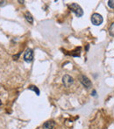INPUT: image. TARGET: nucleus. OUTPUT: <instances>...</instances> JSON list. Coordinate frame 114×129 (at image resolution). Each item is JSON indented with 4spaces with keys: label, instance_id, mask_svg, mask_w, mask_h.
Instances as JSON below:
<instances>
[{
    "label": "nucleus",
    "instance_id": "f257e3e1",
    "mask_svg": "<svg viewBox=\"0 0 114 129\" xmlns=\"http://www.w3.org/2000/svg\"><path fill=\"white\" fill-rule=\"evenodd\" d=\"M69 8L70 9L71 12H73L76 15V17L81 18L83 15V10L79 5H77L76 3H72L70 5H69Z\"/></svg>",
    "mask_w": 114,
    "mask_h": 129
},
{
    "label": "nucleus",
    "instance_id": "f03ea898",
    "mask_svg": "<svg viewBox=\"0 0 114 129\" xmlns=\"http://www.w3.org/2000/svg\"><path fill=\"white\" fill-rule=\"evenodd\" d=\"M91 23L94 25V26H100L101 24L104 21V19H103L102 15L99 13H93L91 16Z\"/></svg>",
    "mask_w": 114,
    "mask_h": 129
},
{
    "label": "nucleus",
    "instance_id": "7ed1b4c3",
    "mask_svg": "<svg viewBox=\"0 0 114 129\" xmlns=\"http://www.w3.org/2000/svg\"><path fill=\"white\" fill-rule=\"evenodd\" d=\"M79 81L86 89H90L92 87V83L90 82V80L86 76H84V75H81L79 76Z\"/></svg>",
    "mask_w": 114,
    "mask_h": 129
},
{
    "label": "nucleus",
    "instance_id": "20e7f679",
    "mask_svg": "<svg viewBox=\"0 0 114 129\" xmlns=\"http://www.w3.org/2000/svg\"><path fill=\"white\" fill-rule=\"evenodd\" d=\"M33 57H34L33 50L32 48H27L24 54V60L26 62H32L33 61Z\"/></svg>",
    "mask_w": 114,
    "mask_h": 129
},
{
    "label": "nucleus",
    "instance_id": "39448f33",
    "mask_svg": "<svg viewBox=\"0 0 114 129\" xmlns=\"http://www.w3.org/2000/svg\"><path fill=\"white\" fill-rule=\"evenodd\" d=\"M74 83V79H73L72 76H69V75H65L62 77V83L64 84L65 87H69L71 84H73Z\"/></svg>",
    "mask_w": 114,
    "mask_h": 129
},
{
    "label": "nucleus",
    "instance_id": "423d86ee",
    "mask_svg": "<svg viewBox=\"0 0 114 129\" xmlns=\"http://www.w3.org/2000/svg\"><path fill=\"white\" fill-rule=\"evenodd\" d=\"M54 126H55V122L54 120H48L43 124L42 129H54Z\"/></svg>",
    "mask_w": 114,
    "mask_h": 129
},
{
    "label": "nucleus",
    "instance_id": "0eeeda50",
    "mask_svg": "<svg viewBox=\"0 0 114 129\" xmlns=\"http://www.w3.org/2000/svg\"><path fill=\"white\" fill-rule=\"evenodd\" d=\"M25 18H26V19L30 23V24H33V16L31 15V13H30V12H26V14H25Z\"/></svg>",
    "mask_w": 114,
    "mask_h": 129
},
{
    "label": "nucleus",
    "instance_id": "6e6552de",
    "mask_svg": "<svg viewBox=\"0 0 114 129\" xmlns=\"http://www.w3.org/2000/svg\"><path fill=\"white\" fill-rule=\"evenodd\" d=\"M81 49L82 48H76V50H74L73 52H71V54L70 55H72V56H74V57H79L80 56V53H81Z\"/></svg>",
    "mask_w": 114,
    "mask_h": 129
},
{
    "label": "nucleus",
    "instance_id": "1a4fd4ad",
    "mask_svg": "<svg viewBox=\"0 0 114 129\" xmlns=\"http://www.w3.org/2000/svg\"><path fill=\"white\" fill-rule=\"evenodd\" d=\"M28 89L31 90V91H33L34 92H36V94L38 95V96L40 95V90H39L38 88L36 87V86H33V85H32V86H29V87H28Z\"/></svg>",
    "mask_w": 114,
    "mask_h": 129
},
{
    "label": "nucleus",
    "instance_id": "9d476101",
    "mask_svg": "<svg viewBox=\"0 0 114 129\" xmlns=\"http://www.w3.org/2000/svg\"><path fill=\"white\" fill-rule=\"evenodd\" d=\"M109 33L111 36H114V22L111 25V26L109 27Z\"/></svg>",
    "mask_w": 114,
    "mask_h": 129
},
{
    "label": "nucleus",
    "instance_id": "9b49d317",
    "mask_svg": "<svg viewBox=\"0 0 114 129\" xmlns=\"http://www.w3.org/2000/svg\"><path fill=\"white\" fill-rule=\"evenodd\" d=\"M108 5H109L110 8L114 9V0H109L108 1Z\"/></svg>",
    "mask_w": 114,
    "mask_h": 129
},
{
    "label": "nucleus",
    "instance_id": "f8f14e48",
    "mask_svg": "<svg viewBox=\"0 0 114 129\" xmlns=\"http://www.w3.org/2000/svg\"><path fill=\"white\" fill-rule=\"evenodd\" d=\"M19 55H20V53H19L18 55H13V59H14V60H17V59L19 58Z\"/></svg>",
    "mask_w": 114,
    "mask_h": 129
},
{
    "label": "nucleus",
    "instance_id": "ddd939ff",
    "mask_svg": "<svg viewBox=\"0 0 114 129\" xmlns=\"http://www.w3.org/2000/svg\"><path fill=\"white\" fill-rule=\"evenodd\" d=\"M92 96H93V97H95L96 96V95H97V91H95V90H93V91H92Z\"/></svg>",
    "mask_w": 114,
    "mask_h": 129
},
{
    "label": "nucleus",
    "instance_id": "4468645a",
    "mask_svg": "<svg viewBox=\"0 0 114 129\" xmlns=\"http://www.w3.org/2000/svg\"><path fill=\"white\" fill-rule=\"evenodd\" d=\"M89 48H90V45H87V46H86V50H88Z\"/></svg>",
    "mask_w": 114,
    "mask_h": 129
},
{
    "label": "nucleus",
    "instance_id": "2eb2a0df",
    "mask_svg": "<svg viewBox=\"0 0 114 129\" xmlns=\"http://www.w3.org/2000/svg\"><path fill=\"white\" fill-rule=\"evenodd\" d=\"M4 3H5V1H0V5H3Z\"/></svg>",
    "mask_w": 114,
    "mask_h": 129
},
{
    "label": "nucleus",
    "instance_id": "dca6fc26",
    "mask_svg": "<svg viewBox=\"0 0 114 129\" xmlns=\"http://www.w3.org/2000/svg\"><path fill=\"white\" fill-rule=\"evenodd\" d=\"M2 105V103H1V100H0V105Z\"/></svg>",
    "mask_w": 114,
    "mask_h": 129
}]
</instances>
